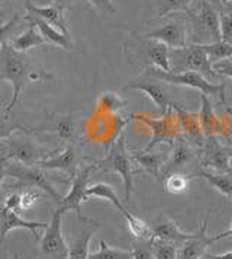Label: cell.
<instances>
[{"instance_id": "1", "label": "cell", "mask_w": 232, "mask_h": 259, "mask_svg": "<svg viewBox=\"0 0 232 259\" xmlns=\"http://www.w3.org/2000/svg\"><path fill=\"white\" fill-rule=\"evenodd\" d=\"M0 63H2L0 82L8 80V82H11L12 88H13L12 99L5 108V119H8L11 117L15 106L18 105L23 91L32 83L44 82V80L51 79V74L36 67L34 63L26 57V54L18 53L6 41H2Z\"/></svg>"}, {"instance_id": "2", "label": "cell", "mask_w": 232, "mask_h": 259, "mask_svg": "<svg viewBox=\"0 0 232 259\" xmlns=\"http://www.w3.org/2000/svg\"><path fill=\"white\" fill-rule=\"evenodd\" d=\"M25 133L23 130L21 137H12V134L2 136V163L12 160L35 166L52 153L48 147L38 144L31 136H25Z\"/></svg>"}, {"instance_id": "3", "label": "cell", "mask_w": 232, "mask_h": 259, "mask_svg": "<svg viewBox=\"0 0 232 259\" xmlns=\"http://www.w3.org/2000/svg\"><path fill=\"white\" fill-rule=\"evenodd\" d=\"M145 74H148L154 79H158L164 83L174 84V86H186L190 89H197L200 94L215 96L218 98L222 104H225V83H213L208 80L203 74L197 71H182V73H174V71H162L154 66H148L145 69Z\"/></svg>"}, {"instance_id": "4", "label": "cell", "mask_w": 232, "mask_h": 259, "mask_svg": "<svg viewBox=\"0 0 232 259\" xmlns=\"http://www.w3.org/2000/svg\"><path fill=\"white\" fill-rule=\"evenodd\" d=\"M134 160L131 157V152L127 147V134L122 130L121 136L116 137V140L112 144L110 150L107 152L103 160L97 162L99 169H106L110 172H115L124 181L125 187V202H131V195L134 191V175L135 172L132 170Z\"/></svg>"}, {"instance_id": "5", "label": "cell", "mask_w": 232, "mask_h": 259, "mask_svg": "<svg viewBox=\"0 0 232 259\" xmlns=\"http://www.w3.org/2000/svg\"><path fill=\"white\" fill-rule=\"evenodd\" d=\"M2 175L3 179L8 177L18 181L19 187H28V188L42 189L48 197H51L57 204L63 201V195L54 188L51 181L46 177L45 170L39 166H28L18 163V162H3L2 163Z\"/></svg>"}, {"instance_id": "6", "label": "cell", "mask_w": 232, "mask_h": 259, "mask_svg": "<svg viewBox=\"0 0 232 259\" xmlns=\"http://www.w3.org/2000/svg\"><path fill=\"white\" fill-rule=\"evenodd\" d=\"M171 60V71L182 73V71H197L203 76H209L218 79L220 74L215 70L213 63L209 59L208 53L203 44H190L185 48L171 50L170 51Z\"/></svg>"}, {"instance_id": "7", "label": "cell", "mask_w": 232, "mask_h": 259, "mask_svg": "<svg viewBox=\"0 0 232 259\" xmlns=\"http://www.w3.org/2000/svg\"><path fill=\"white\" fill-rule=\"evenodd\" d=\"M137 121H141L151 130V140L144 149L145 152H151L155 146L158 144H168L170 147L173 146L174 142L183 136V130L180 125V121L174 112L173 106L164 114L161 118H150L147 115H134Z\"/></svg>"}, {"instance_id": "8", "label": "cell", "mask_w": 232, "mask_h": 259, "mask_svg": "<svg viewBox=\"0 0 232 259\" xmlns=\"http://www.w3.org/2000/svg\"><path fill=\"white\" fill-rule=\"evenodd\" d=\"M63 215L64 211L60 207L52 212L48 227L39 240V259H69L70 246L63 235Z\"/></svg>"}, {"instance_id": "9", "label": "cell", "mask_w": 232, "mask_h": 259, "mask_svg": "<svg viewBox=\"0 0 232 259\" xmlns=\"http://www.w3.org/2000/svg\"><path fill=\"white\" fill-rule=\"evenodd\" d=\"M232 147L222 144L218 136H209L202 146L200 167L209 169L216 174L232 175Z\"/></svg>"}, {"instance_id": "10", "label": "cell", "mask_w": 232, "mask_h": 259, "mask_svg": "<svg viewBox=\"0 0 232 259\" xmlns=\"http://www.w3.org/2000/svg\"><path fill=\"white\" fill-rule=\"evenodd\" d=\"M96 169H99L97 165H86L80 167L77 175L71 179L69 194L64 195L63 201L58 204V207L63 211H74L77 217H81V204L90 200V197L87 195V189L92 174Z\"/></svg>"}, {"instance_id": "11", "label": "cell", "mask_w": 232, "mask_h": 259, "mask_svg": "<svg viewBox=\"0 0 232 259\" xmlns=\"http://www.w3.org/2000/svg\"><path fill=\"white\" fill-rule=\"evenodd\" d=\"M25 130H26V127H25ZM26 131L31 134H34V133H54V134H57V137L61 142L67 143V144H76L79 140L77 119L73 115H69V114L48 115L44 124L31 130H26Z\"/></svg>"}, {"instance_id": "12", "label": "cell", "mask_w": 232, "mask_h": 259, "mask_svg": "<svg viewBox=\"0 0 232 259\" xmlns=\"http://www.w3.org/2000/svg\"><path fill=\"white\" fill-rule=\"evenodd\" d=\"M192 22L196 35L206 39V44L222 41L220 36V15L213 9L208 0H202L196 15L192 16Z\"/></svg>"}, {"instance_id": "13", "label": "cell", "mask_w": 232, "mask_h": 259, "mask_svg": "<svg viewBox=\"0 0 232 259\" xmlns=\"http://www.w3.org/2000/svg\"><path fill=\"white\" fill-rule=\"evenodd\" d=\"M139 38L144 39H154L165 44L171 50L187 47V25L183 19H173L162 26L151 29L145 34H141Z\"/></svg>"}, {"instance_id": "14", "label": "cell", "mask_w": 232, "mask_h": 259, "mask_svg": "<svg viewBox=\"0 0 232 259\" xmlns=\"http://www.w3.org/2000/svg\"><path fill=\"white\" fill-rule=\"evenodd\" d=\"M80 162V152L76 144H67L61 152H52L46 159L41 160L38 165L44 170H61L66 172L70 179L77 175L80 170L79 167Z\"/></svg>"}, {"instance_id": "15", "label": "cell", "mask_w": 232, "mask_h": 259, "mask_svg": "<svg viewBox=\"0 0 232 259\" xmlns=\"http://www.w3.org/2000/svg\"><path fill=\"white\" fill-rule=\"evenodd\" d=\"M197 149L200 147H197L196 144H193L189 139H186L185 136L179 137L171 146V152L168 153V159L162 167V179L173 172H182V169L193 157H196Z\"/></svg>"}, {"instance_id": "16", "label": "cell", "mask_w": 232, "mask_h": 259, "mask_svg": "<svg viewBox=\"0 0 232 259\" xmlns=\"http://www.w3.org/2000/svg\"><path fill=\"white\" fill-rule=\"evenodd\" d=\"M124 91H139L144 95H147L151 101L155 104V106L158 108V111L161 112L162 115L167 114V111L170 109V106L173 104V101H170L167 89L162 84H158V83L145 79V76H142L141 79H137V80L128 82L124 86Z\"/></svg>"}, {"instance_id": "17", "label": "cell", "mask_w": 232, "mask_h": 259, "mask_svg": "<svg viewBox=\"0 0 232 259\" xmlns=\"http://www.w3.org/2000/svg\"><path fill=\"white\" fill-rule=\"evenodd\" d=\"M0 224H2V240H5L8 235L16 229H25L34 235L35 240H41V237L38 235V230L48 227L46 222L26 220L22 215H19V212L12 211L8 208H3V207H2V214H0Z\"/></svg>"}, {"instance_id": "18", "label": "cell", "mask_w": 232, "mask_h": 259, "mask_svg": "<svg viewBox=\"0 0 232 259\" xmlns=\"http://www.w3.org/2000/svg\"><path fill=\"white\" fill-rule=\"evenodd\" d=\"M210 211L206 215V219L200 223L199 229L196 230V235L193 239L185 242L180 246V255L179 259H202L206 258L208 255V247L209 245L213 243L212 236H209L206 233V227H208V220Z\"/></svg>"}, {"instance_id": "19", "label": "cell", "mask_w": 232, "mask_h": 259, "mask_svg": "<svg viewBox=\"0 0 232 259\" xmlns=\"http://www.w3.org/2000/svg\"><path fill=\"white\" fill-rule=\"evenodd\" d=\"M139 50L141 56L154 66L162 71H171V60H170V51L171 48L167 47L160 41L154 39H144L139 38Z\"/></svg>"}, {"instance_id": "20", "label": "cell", "mask_w": 232, "mask_h": 259, "mask_svg": "<svg viewBox=\"0 0 232 259\" xmlns=\"http://www.w3.org/2000/svg\"><path fill=\"white\" fill-rule=\"evenodd\" d=\"M64 9H66V6L55 5V3L49 5V6H36V5L32 3V0H25V11H26V13L44 19L45 22L60 29L63 34L71 36L70 35L69 25H67L66 16H64Z\"/></svg>"}, {"instance_id": "21", "label": "cell", "mask_w": 232, "mask_h": 259, "mask_svg": "<svg viewBox=\"0 0 232 259\" xmlns=\"http://www.w3.org/2000/svg\"><path fill=\"white\" fill-rule=\"evenodd\" d=\"M81 223L80 233L77 235V237L74 239V242L70 246V256L69 259H89L90 255V240H92L93 235L96 233L97 229L102 227V224L96 220L87 219L84 215L79 217Z\"/></svg>"}, {"instance_id": "22", "label": "cell", "mask_w": 232, "mask_h": 259, "mask_svg": "<svg viewBox=\"0 0 232 259\" xmlns=\"http://www.w3.org/2000/svg\"><path fill=\"white\" fill-rule=\"evenodd\" d=\"M152 233H154V239H161V240H167V242H173V243H177V245H183L185 242L193 239L196 232L195 233H187V232H183L179 224L176 223L174 220L168 219V217H157L152 224Z\"/></svg>"}, {"instance_id": "23", "label": "cell", "mask_w": 232, "mask_h": 259, "mask_svg": "<svg viewBox=\"0 0 232 259\" xmlns=\"http://www.w3.org/2000/svg\"><path fill=\"white\" fill-rule=\"evenodd\" d=\"M131 157H132L134 163L139 166L141 170L150 174L151 177L157 181H161L162 167L168 159V154L139 150V152H131Z\"/></svg>"}, {"instance_id": "24", "label": "cell", "mask_w": 232, "mask_h": 259, "mask_svg": "<svg viewBox=\"0 0 232 259\" xmlns=\"http://www.w3.org/2000/svg\"><path fill=\"white\" fill-rule=\"evenodd\" d=\"M199 121L202 125V131L205 137L218 136L219 133H225L223 124L220 118L216 115L215 108L212 105L208 95L200 94V111H199Z\"/></svg>"}, {"instance_id": "25", "label": "cell", "mask_w": 232, "mask_h": 259, "mask_svg": "<svg viewBox=\"0 0 232 259\" xmlns=\"http://www.w3.org/2000/svg\"><path fill=\"white\" fill-rule=\"evenodd\" d=\"M25 19H26L29 24H34L35 26L39 29L41 35L45 38L46 42H49V44H52V46H57V47L60 48H64V50H71V48H73V44H71L70 36H67L66 34H63L60 29H57L55 26H52V25H49L48 22H45L44 19H41V18H38V16H34V15H29V13H26Z\"/></svg>"}, {"instance_id": "26", "label": "cell", "mask_w": 232, "mask_h": 259, "mask_svg": "<svg viewBox=\"0 0 232 259\" xmlns=\"http://www.w3.org/2000/svg\"><path fill=\"white\" fill-rule=\"evenodd\" d=\"M8 44L13 50H16L18 53L26 54L32 48L38 47V46H42V44H46V41L45 38L41 35L39 29L34 24H29L26 31H23L22 34H19V35L13 36Z\"/></svg>"}, {"instance_id": "27", "label": "cell", "mask_w": 232, "mask_h": 259, "mask_svg": "<svg viewBox=\"0 0 232 259\" xmlns=\"http://www.w3.org/2000/svg\"><path fill=\"white\" fill-rule=\"evenodd\" d=\"M193 175L200 179H205L212 188H215L225 198L232 201V175L216 174V172H212V170L203 169V167H200Z\"/></svg>"}, {"instance_id": "28", "label": "cell", "mask_w": 232, "mask_h": 259, "mask_svg": "<svg viewBox=\"0 0 232 259\" xmlns=\"http://www.w3.org/2000/svg\"><path fill=\"white\" fill-rule=\"evenodd\" d=\"M87 195L90 198H103V200L109 201L113 207H115L118 211L121 212L122 215H125L128 210L125 208V205L122 204V201L119 200L118 194H116L115 188L109 184H104V182H97V184H93L87 189Z\"/></svg>"}, {"instance_id": "29", "label": "cell", "mask_w": 232, "mask_h": 259, "mask_svg": "<svg viewBox=\"0 0 232 259\" xmlns=\"http://www.w3.org/2000/svg\"><path fill=\"white\" fill-rule=\"evenodd\" d=\"M124 217L127 220L129 233L132 235L134 239H137V240H152L154 239L152 227L147 222L141 220L139 217L134 215L132 212L129 211Z\"/></svg>"}, {"instance_id": "30", "label": "cell", "mask_w": 232, "mask_h": 259, "mask_svg": "<svg viewBox=\"0 0 232 259\" xmlns=\"http://www.w3.org/2000/svg\"><path fill=\"white\" fill-rule=\"evenodd\" d=\"M195 177V175H190V174H183V172H173L167 177H164L162 179V184H164V189L168 192V194H173V195H179V194H183L189 189L190 185V179Z\"/></svg>"}, {"instance_id": "31", "label": "cell", "mask_w": 232, "mask_h": 259, "mask_svg": "<svg viewBox=\"0 0 232 259\" xmlns=\"http://www.w3.org/2000/svg\"><path fill=\"white\" fill-rule=\"evenodd\" d=\"M89 259H132V250L109 246L104 240H100L99 250L89 255Z\"/></svg>"}, {"instance_id": "32", "label": "cell", "mask_w": 232, "mask_h": 259, "mask_svg": "<svg viewBox=\"0 0 232 259\" xmlns=\"http://www.w3.org/2000/svg\"><path fill=\"white\" fill-rule=\"evenodd\" d=\"M152 253L155 259H179L180 245L161 239H152Z\"/></svg>"}, {"instance_id": "33", "label": "cell", "mask_w": 232, "mask_h": 259, "mask_svg": "<svg viewBox=\"0 0 232 259\" xmlns=\"http://www.w3.org/2000/svg\"><path fill=\"white\" fill-rule=\"evenodd\" d=\"M203 47L208 53L210 61L219 63L223 60L232 59V44H228L225 41H218V42H210V44H203Z\"/></svg>"}, {"instance_id": "34", "label": "cell", "mask_w": 232, "mask_h": 259, "mask_svg": "<svg viewBox=\"0 0 232 259\" xmlns=\"http://www.w3.org/2000/svg\"><path fill=\"white\" fill-rule=\"evenodd\" d=\"M127 104L128 101L125 98H122L121 95L112 92V91H106L99 95V106L107 112H118Z\"/></svg>"}, {"instance_id": "35", "label": "cell", "mask_w": 232, "mask_h": 259, "mask_svg": "<svg viewBox=\"0 0 232 259\" xmlns=\"http://www.w3.org/2000/svg\"><path fill=\"white\" fill-rule=\"evenodd\" d=\"M196 0H161L160 8L157 9V16L162 18L170 13L189 11Z\"/></svg>"}, {"instance_id": "36", "label": "cell", "mask_w": 232, "mask_h": 259, "mask_svg": "<svg viewBox=\"0 0 232 259\" xmlns=\"http://www.w3.org/2000/svg\"><path fill=\"white\" fill-rule=\"evenodd\" d=\"M131 250L132 259H155L152 253V240H137Z\"/></svg>"}, {"instance_id": "37", "label": "cell", "mask_w": 232, "mask_h": 259, "mask_svg": "<svg viewBox=\"0 0 232 259\" xmlns=\"http://www.w3.org/2000/svg\"><path fill=\"white\" fill-rule=\"evenodd\" d=\"M44 198V195H41L38 191L35 189H28L22 192V197H21V204H19V210L18 212H28L34 205H36L39 201Z\"/></svg>"}, {"instance_id": "38", "label": "cell", "mask_w": 232, "mask_h": 259, "mask_svg": "<svg viewBox=\"0 0 232 259\" xmlns=\"http://www.w3.org/2000/svg\"><path fill=\"white\" fill-rule=\"evenodd\" d=\"M86 2L92 6L93 9H96L97 12L102 13V15L112 16V15L116 13V8L112 0H86Z\"/></svg>"}, {"instance_id": "39", "label": "cell", "mask_w": 232, "mask_h": 259, "mask_svg": "<svg viewBox=\"0 0 232 259\" xmlns=\"http://www.w3.org/2000/svg\"><path fill=\"white\" fill-rule=\"evenodd\" d=\"M220 36L222 41L232 44V15L220 13Z\"/></svg>"}, {"instance_id": "40", "label": "cell", "mask_w": 232, "mask_h": 259, "mask_svg": "<svg viewBox=\"0 0 232 259\" xmlns=\"http://www.w3.org/2000/svg\"><path fill=\"white\" fill-rule=\"evenodd\" d=\"M213 67L220 76H228L232 79V60H223L219 63H215Z\"/></svg>"}, {"instance_id": "41", "label": "cell", "mask_w": 232, "mask_h": 259, "mask_svg": "<svg viewBox=\"0 0 232 259\" xmlns=\"http://www.w3.org/2000/svg\"><path fill=\"white\" fill-rule=\"evenodd\" d=\"M228 237H232V222L231 226H229V229H226L225 232H222V233H216L215 236H212V240L213 242H216V240H220V239H228Z\"/></svg>"}, {"instance_id": "42", "label": "cell", "mask_w": 232, "mask_h": 259, "mask_svg": "<svg viewBox=\"0 0 232 259\" xmlns=\"http://www.w3.org/2000/svg\"><path fill=\"white\" fill-rule=\"evenodd\" d=\"M206 259H232V250L231 252H225V253H219V255H206Z\"/></svg>"}, {"instance_id": "43", "label": "cell", "mask_w": 232, "mask_h": 259, "mask_svg": "<svg viewBox=\"0 0 232 259\" xmlns=\"http://www.w3.org/2000/svg\"><path fill=\"white\" fill-rule=\"evenodd\" d=\"M52 2H54L55 5H61V6H64V3H66V2H69V0H52Z\"/></svg>"}, {"instance_id": "44", "label": "cell", "mask_w": 232, "mask_h": 259, "mask_svg": "<svg viewBox=\"0 0 232 259\" xmlns=\"http://www.w3.org/2000/svg\"><path fill=\"white\" fill-rule=\"evenodd\" d=\"M222 3H225V5H232V0H222Z\"/></svg>"}, {"instance_id": "45", "label": "cell", "mask_w": 232, "mask_h": 259, "mask_svg": "<svg viewBox=\"0 0 232 259\" xmlns=\"http://www.w3.org/2000/svg\"><path fill=\"white\" fill-rule=\"evenodd\" d=\"M11 259H19V253H15Z\"/></svg>"}]
</instances>
